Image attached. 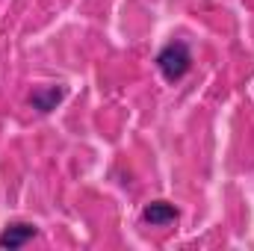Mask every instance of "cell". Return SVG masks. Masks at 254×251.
I'll return each instance as SVG.
<instances>
[{
  "instance_id": "277c9868",
  "label": "cell",
  "mask_w": 254,
  "mask_h": 251,
  "mask_svg": "<svg viewBox=\"0 0 254 251\" xmlns=\"http://www.w3.org/2000/svg\"><path fill=\"white\" fill-rule=\"evenodd\" d=\"M63 98H65V89H60V86H42V89H36L30 95V104L39 113H51V110H57V104Z\"/></svg>"
},
{
  "instance_id": "6da1fadb",
  "label": "cell",
  "mask_w": 254,
  "mask_h": 251,
  "mask_svg": "<svg viewBox=\"0 0 254 251\" xmlns=\"http://www.w3.org/2000/svg\"><path fill=\"white\" fill-rule=\"evenodd\" d=\"M157 68L169 83H178L181 77H187L192 68V54L187 42H169L160 54H157Z\"/></svg>"
},
{
  "instance_id": "3957f363",
  "label": "cell",
  "mask_w": 254,
  "mask_h": 251,
  "mask_svg": "<svg viewBox=\"0 0 254 251\" xmlns=\"http://www.w3.org/2000/svg\"><path fill=\"white\" fill-rule=\"evenodd\" d=\"M178 216H181V210H178L175 204H169V201H151V204L142 210V222H148V225H154V228L172 225V222H178Z\"/></svg>"
},
{
  "instance_id": "7a4b0ae2",
  "label": "cell",
  "mask_w": 254,
  "mask_h": 251,
  "mask_svg": "<svg viewBox=\"0 0 254 251\" xmlns=\"http://www.w3.org/2000/svg\"><path fill=\"white\" fill-rule=\"evenodd\" d=\"M39 234V228L33 225V222H12V225H6L3 231H0V249H21V246H27L33 237Z\"/></svg>"
}]
</instances>
